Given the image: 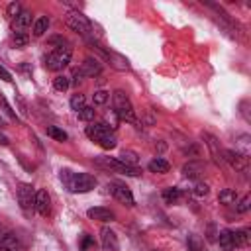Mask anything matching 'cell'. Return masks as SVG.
I'll return each mask as SVG.
<instances>
[{
	"label": "cell",
	"mask_w": 251,
	"mask_h": 251,
	"mask_svg": "<svg viewBox=\"0 0 251 251\" xmlns=\"http://www.w3.org/2000/svg\"><path fill=\"white\" fill-rule=\"evenodd\" d=\"M61 180L63 184L75 192V194H82V192H90L96 186V178L88 173H73V171H61Z\"/></svg>",
	"instance_id": "obj_1"
},
{
	"label": "cell",
	"mask_w": 251,
	"mask_h": 251,
	"mask_svg": "<svg viewBox=\"0 0 251 251\" xmlns=\"http://www.w3.org/2000/svg\"><path fill=\"white\" fill-rule=\"evenodd\" d=\"M84 133H86L92 141H96L102 149H114V147L118 145V137H116L114 129H112L108 124H104V122H96V124L92 122L90 126H86Z\"/></svg>",
	"instance_id": "obj_2"
},
{
	"label": "cell",
	"mask_w": 251,
	"mask_h": 251,
	"mask_svg": "<svg viewBox=\"0 0 251 251\" xmlns=\"http://www.w3.org/2000/svg\"><path fill=\"white\" fill-rule=\"evenodd\" d=\"M112 106H114V114L118 116V120H124V122H129V124H137L133 106H131V102H129L126 92L116 90L112 94Z\"/></svg>",
	"instance_id": "obj_3"
},
{
	"label": "cell",
	"mask_w": 251,
	"mask_h": 251,
	"mask_svg": "<svg viewBox=\"0 0 251 251\" xmlns=\"http://www.w3.org/2000/svg\"><path fill=\"white\" fill-rule=\"evenodd\" d=\"M71 55H73V49H71L69 43H65V45H61V47H55V49L47 55L45 67H47L49 71H63V69L71 63Z\"/></svg>",
	"instance_id": "obj_4"
},
{
	"label": "cell",
	"mask_w": 251,
	"mask_h": 251,
	"mask_svg": "<svg viewBox=\"0 0 251 251\" xmlns=\"http://www.w3.org/2000/svg\"><path fill=\"white\" fill-rule=\"evenodd\" d=\"M67 25L73 29V31H76V33H80V35H84V37H88V39H92V24H90V20L84 16V14H80L78 10H71L69 14H67Z\"/></svg>",
	"instance_id": "obj_5"
},
{
	"label": "cell",
	"mask_w": 251,
	"mask_h": 251,
	"mask_svg": "<svg viewBox=\"0 0 251 251\" xmlns=\"http://www.w3.org/2000/svg\"><path fill=\"white\" fill-rule=\"evenodd\" d=\"M96 165L102 167V169H112L114 173H122V175H127V176H137L141 175V169L139 167H129L126 163H122L120 159H112V157H102V159H96Z\"/></svg>",
	"instance_id": "obj_6"
},
{
	"label": "cell",
	"mask_w": 251,
	"mask_h": 251,
	"mask_svg": "<svg viewBox=\"0 0 251 251\" xmlns=\"http://www.w3.org/2000/svg\"><path fill=\"white\" fill-rule=\"evenodd\" d=\"M18 202H20V208L24 210V214H27V216L35 210V190L31 184H27V182L18 184Z\"/></svg>",
	"instance_id": "obj_7"
},
{
	"label": "cell",
	"mask_w": 251,
	"mask_h": 251,
	"mask_svg": "<svg viewBox=\"0 0 251 251\" xmlns=\"http://www.w3.org/2000/svg\"><path fill=\"white\" fill-rule=\"evenodd\" d=\"M108 190H110V194H112L118 202H122V204H126V206H133V204H135L133 194H131V190H129L127 186H124V184H120V182H110V184H108Z\"/></svg>",
	"instance_id": "obj_8"
},
{
	"label": "cell",
	"mask_w": 251,
	"mask_h": 251,
	"mask_svg": "<svg viewBox=\"0 0 251 251\" xmlns=\"http://www.w3.org/2000/svg\"><path fill=\"white\" fill-rule=\"evenodd\" d=\"M222 155H224L222 159H226V161H227V163H229L233 169H237V171H247V161H249V157H247L245 153L226 149Z\"/></svg>",
	"instance_id": "obj_9"
},
{
	"label": "cell",
	"mask_w": 251,
	"mask_h": 251,
	"mask_svg": "<svg viewBox=\"0 0 251 251\" xmlns=\"http://www.w3.org/2000/svg\"><path fill=\"white\" fill-rule=\"evenodd\" d=\"M0 251H24V245L14 231H6L0 237Z\"/></svg>",
	"instance_id": "obj_10"
},
{
	"label": "cell",
	"mask_w": 251,
	"mask_h": 251,
	"mask_svg": "<svg viewBox=\"0 0 251 251\" xmlns=\"http://www.w3.org/2000/svg\"><path fill=\"white\" fill-rule=\"evenodd\" d=\"M35 212L39 216H49V212H51V198H49L47 190H43V188L35 192Z\"/></svg>",
	"instance_id": "obj_11"
},
{
	"label": "cell",
	"mask_w": 251,
	"mask_h": 251,
	"mask_svg": "<svg viewBox=\"0 0 251 251\" xmlns=\"http://www.w3.org/2000/svg\"><path fill=\"white\" fill-rule=\"evenodd\" d=\"M100 71H102L100 63L92 57H86L84 63L80 65V69H76V75L78 76H96V75H100Z\"/></svg>",
	"instance_id": "obj_12"
},
{
	"label": "cell",
	"mask_w": 251,
	"mask_h": 251,
	"mask_svg": "<svg viewBox=\"0 0 251 251\" xmlns=\"http://www.w3.org/2000/svg\"><path fill=\"white\" fill-rule=\"evenodd\" d=\"M86 216L90 220H98V222H112L116 218V214L110 210V208H104V206H96V208H90L86 212Z\"/></svg>",
	"instance_id": "obj_13"
},
{
	"label": "cell",
	"mask_w": 251,
	"mask_h": 251,
	"mask_svg": "<svg viewBox=\"0 0 251 251\" xmlns=\"http://www.w3.org/2000/svg\"><path fill=\"white\" fill-rule=\"evenodd\" d=\"M102 249L104 251H118V237L112 229L108 227H102Z\"/></svg>",
	"instance_id": "obj_14"
},
{
	"label": "cell",
	"mask_w": 251,
	"mask_h": 251,
	"mask_svg": "<svg viewBox=\"0 0 251 251\" xmlns=\"http://www.w3.org/2000/svg\"><path fill=\"white\" fill-rule=\"evenodd\" d=\"M218 245H220V249H224V251L235 249V245H233V231H231V229H222V231L218 233Z\"/></svg>",
	"instance_id": "obj_15"
},
{
	"label": "cell",
	"mask_w": 251,
	"mask_h": 251,
	"mask_svg": "<svg viewBox=\"0 0 251 251\" xmlns=\"http://www.w3.org/2000/svg\"><path fill=\"white\" fill-rule=\"evenodd\" d=\"M31 24V14L27 10H22L16 18H14V31H25V27Z\"/></svg>",
	"instance_id": "obj_16"
},
{
	"label": "cell",
	"mask_w": 251,
	"mask_h": 251,
	"mask_svg": "<svg viewBox=\"0 0 251 251\" xmlns=\"http://www.w3.org/2000/svg\"><path fill=\"white\" fill-rule=\"evenodd\" d=\"M249 239H251L249 229H237V231H233V245H235V249L237 247H247L249 245Z\"/></svg>",
	"instance_id": "obj_17"
},
{
	"label": "cell",
	"mask_w": 251,
	"mask_h": 251,
	"mask_svg": "<svg viewBox=\"0 0 251 251\" xmlns=\"http://www.w3.org/2000/svg\"><path fill=\"white\" fill-rule=\"evenodd\" d=\"M49 24H51V22H49L47 16H39V18L35 20V24H33V35H35V37H41V35L49 29Z\"/></svg>",
	"instance_id": "obj_18"
},
{
	"label": "cell",
	"mask_w": 251,
	"mask_h": 251,
	"mask_svg": "<svg viewBox=\"0 0 251 251\" xmlns=\"http://www.w3.org/2000/svg\"><path fill=\"white\" fill-rule=\"evenodd\" d=\"M147 169L151 171V173H169V169H171V165L165 161V159H161V157H157V159H153V161H149V165H147Z\"/></svg>",
	"instance_id": "obj_19"
},
{
	"label": "cell",
	"mask_w": 251,
	"mask_h": 251,
	"mask_svg": "<svg viewBox=\"0 0 251 251\" xmlns=\"http://www.w3.org/2000/svg\"><path fill=\"white\" fill-rule=\"evenodd\" d=\"M180 196H182L180 188L171 186V188H165V190H163V200H165L167 204H176V202L180 200Z\"/></svg>",
	"instance_id": "obj_20"
},
{
	"label": "cell",
	"mask_w": 251,
	"mask_h": 251,
	"mask_svg": "<svg viewBox=\"0 0 251 251\" xmlns=\"http://www.w3.org/2000/svg\"><path fill=\"white\" fill-rule=\"evenodd\" d=\"M218 200H220V204H226V206L235 204V202H237V192H235L233 188H224V190L220 192Z\"/></svg>",
	"instance_id": "obj_21"
},
{
	"label": "cell",
	"mask_w": 251,
	"mask_h": 251,
	"mask_svg": "<svg viewBox=\"0 0 251 251\" xmlns=\"http://www.w3.org/2000/svg\"><path fill=\"white\" fill-rule=\"evenodd\" d=\"M78 247H80V251H94L96 249V241H94L92 235L82 233L80 235V241H78Z\"/></svg>",
	"instance_id": "obj_22"
},
{
	"label": "cell",
	"mask_w": 251,
	"mask_h": 251,
	"mask_svg": "<svg viewBox=\"0 0 251 251\" xmlns=\"http://www.w3.org/2000/svg\"><path fill=\"white\" fill-rule=\"evenodd\" d=\"M186 245H188V251H204V241H202L200 235H196V233H190V235H188Z\"/></svg>",
	"instance_id": "obj_23"
},
{
	"label": "cell",
	"mask_w": 251,
	"mask_h": 251,
	"mask_svg": "<svg viewBox=\"0 0 251 251\" xmlns=\"http://www.w3.org/2000/svg\"><path fill=\"white\" fill-rule=\"evenodd\" d=\"M12 41H14V45H16L18 49H22V47H25V45H27V41H29V35H27L25 31H14V35H12Z\"/></svg>",
	"instance_id": "obj_24"
},
{
	"label": "cell",
	"mask_w": 251,
	"mask_h": 251,
	"mask_svg": "<svg viewBox=\"0 0 251 251\" xmlns=\"http://www.w3.org/2000/svg\"><path fill=\"white\" fill-rule=\"evenodd\" d=\"M76 114H78V120H82V122H92V120H94L96 110H94L92 106H82Z\"/></svg>",
	"instance_id": "obj_25"
},
{
	"label": "cell",
	"mask_w": 251,
	"mask_h": 251,
	"mask_svg": "<svg viewBox=\"0 0 251 251\" xmlns=\"http://www.w3.org/2000/svg\"><path fill=\"white\" fill-rule=\"evenodd\" d=\"M47 135L53 137V139H57V141H67V137H69V135H67L63 129H59L57 126H49V127H47Z\"/></svg>",
	"instance_id": "obj_26"
},
{
	"label": "cell",
	"mask_w": 251,
	"mask_h": 251,
	"mask_svg": "<svg viewBox=\"0 0 251 251\" xmlns=\"http://www.w3.org/2000/svg\"><path fill=\"white\" fill-rule=\"evenodd\" d=\"M122 163H126V165H129V167H137V155L133 153V151H124L120 157H118Z\"/></svg>",
	"instance_id": "obj_27"
},
{
	"label": "cell",
	"mask_w": 251,
	"mask_h": 251,
	"mask_svg": "<svg viewBox=\"0 0 251 251\" xmlns=\"http://www.w3.org/2000/svg\"><path fill=\"white\" fill-rule=\"evenodd\" d=\"M69 84H71V80H69V76H65V75H59V76H55V80H53V86H55V90H59V92L67 90Z\"/></svg>",
	"instance_id": "obj_28"
},
{
	"label": "cell",
	"mask_w": 251,
	"mask_h": 251,
	"mask_svg": "<svg viewBox=\"0 0 251 251\" xmlns=\"http://www.w3.org/2000/svg\"><path fill=\"white\" fill-rule=\"evenodd\" d=\"M237 206H235V212H239V214H245L247 210H249V206H251V196L247 194V196H243L239 202H235Z\"/></svg>",
	"instance_id": "obj_29"
},
{
	"label": "cell",
	"mask_w": 251,
	"mask_h": 251,
	"mask_svg": "<svg viewBox=\"0 0 251 251\" xmlns=\"http://www.w3.org/2000/svg\"><path fill=\"white\" fill-rule=\"evenodd\" d=\"M108 98H110V92H106V90H96L94 94H92V100H94V104H106L108 102Z\"/></svg>",
	"instance_id": "obj_30"
},
{
	"label": "cell",
	"mask_w": 251,
	"mask_h": 251,
	"mask_svg": "<svg viewBox=\"0 0 251 251\" xmlns=\"http://www.w3.org/2000/svg\"><path fill=\"white\" fill-rule=\"evenodd\" d=\"M82 106H86V104H84V96H82V94H73V98H71V108L78 112Z\"/></svg>",
	"instance_id": "obj_31"
},
{
	"label": "cell",
	"mask_w": 251,
	"mask_h": 251,
	"mask_svg": "<svg viewBox=\"0 0 251 251\" xmlns=\"http://www.w3.org/2000/svg\"><path fill=\"white\" fill-rule=\"evenodd\" d=\"M22 10H24V8H22V4H20V2H10V4H8V16H10L12 20H14Z\"/></svg>",
	"instance_id": "obj_32"
},
{
	"label": "cell",
	"mask_w": 251,
	"mask_h": 251,
	"mask_svg": "<svg viewBox=\"0 0 251 251\" xmlns=\"http://www.w3.org/2000/svg\"><path fill=\"white\" fill-rule=\"evenodd\" d=\"M198 169H200L198 163H190V165H184V167H182V173H184L186 176H196V175H198V173H196Z\"/></svg>",
	"instance_id": "obj_33"
},
{
	"label": "cell",
	"mask_w": 251,
	"mask_h": 251,
	"mask_svg": "<svg viewBox=\"0 0 251 251\" xmlns=\"http://www.w3.org/2000/svg\"><path fill=\"white\" fill-rule=\"evenodd\" d=\"M192 194H194V196H206V194H208V184L196 182L194 188H192Z\"/></svg>",
	"instance_id": "obj_34"
},
{
	"label": "cell",
	"mask_w": 251,
	"mask_h": 251,
	"mask_svg": "<svg viewBox=\"0 0 251 251\" xmlns=\"http://www.w3.org/2000/svg\"><path fill=\"white\" fill-rule=\"evenodd\" d=\"M0 78H2V80H6V82H10V80H12V75H10L2 65H0Z\"/></svg>",
	"instance_id": "obj_35"
},
{
	"label": "cell",
	"mask_w": 251,
	"mask_h": 251,
	"mask_svg": "<svg viewBox=\"0 0 251 251\" xmlns=\"http://www.w3.org/2000/svg\"><path fill=\"white\" fill-rule=\"evenodd\" d=\"M0 143H2V145H8V137H6L2 131H0Z\"/></svg>",
	"instance_id": "obj_36"
},
{
	"label": "cell",
	"mask_w": 251,
	"mask_h": 251,
	"mask_svg": "<svg viewBox=\"0 0 251 251\" xmlns=\"http://www.w3.org/2000/svg\"><path fill=\"white\" fill-rule=\"evenodd\" d=\"M6 231H8V229H6V227H4V226H2V224H0V237H2V235H4V233H6Z\"/></svg>",
	"instance_id": "obj_37"
},
{
	"label": "cell",
	"mask_w": 251,
	"mask_h": 251,
	"mask_svg": "<svg viewBox=\"0 0 251 251\" xmlns=\"http://www.w3.org/2000/svg\"><path fill=\"white\" fill-rule=\"evenodd\" d=\"M4 126H6V124H4V120H2V118H0V129H2V127H4Z\"/></svg>",
	"instance_id": "obj_38"
}]
</instances>
